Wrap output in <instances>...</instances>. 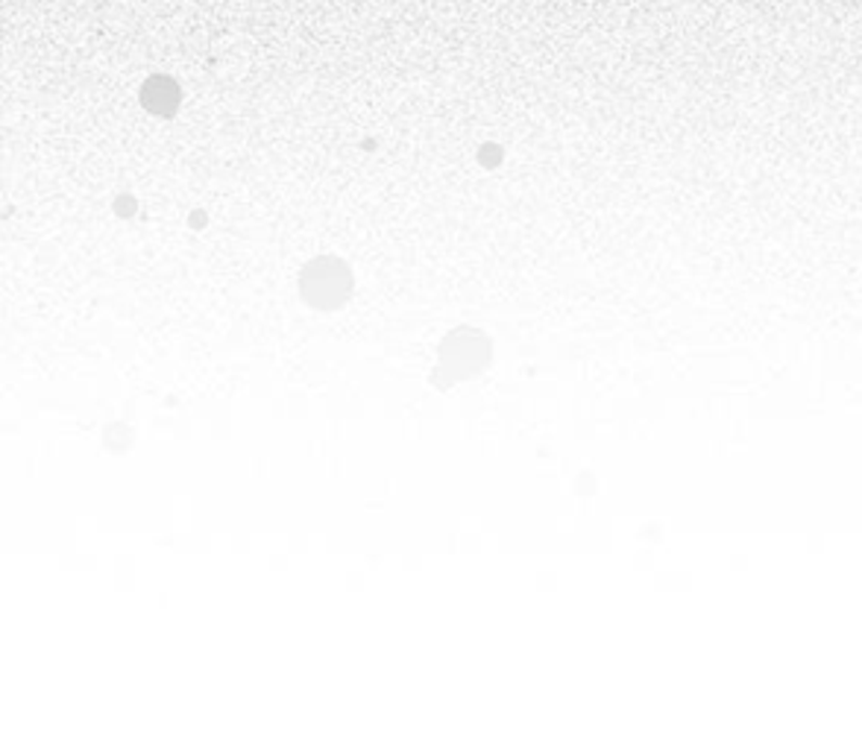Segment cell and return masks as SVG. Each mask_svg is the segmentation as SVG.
<instances>
[{
    "instance_id": "obj_1",
    "label": "cell",
    "mask_w": 862,
    "mask_h": 750,
    "mask_svg": "<svg viewBox=\"0 0 862 750\" xmlns=\"http://www.w3.org/2000/svg\"><path fill=\"white\" fill-rule=\"evenodd\" d=\"M353 291V276L338 258H317L303 270L300 293L314 308H338Z\"/></svg>"
},
{
    "instance_id": "obj_2",
    "label": "cell",
    "mask_w": 862,
    "mask_h": 750,
    "mask_svg": "<svg viewBox=\"0 0 862 750\" xmlns=\"http://www.w3.org/2000/svg\"><path fill=\"white\" fill-rule=\"evenodd\" d=\"M487 361H491V343L472 329H458L443 343L441 364L452 372V379H470Z\"/></svg>"
},
{
    "instance_id": "obj_3",
    "label": "cell",
    "mask_w": 862,
    "mask_h": 750,
    "mask_svg": "<svg viewBox=\"0 0 862 750\" xmlns=\"http://www.w3.org/2000/svg\"><path fill=\"white\" fill-rule=\"evenodd\" d=\"M141 103L153 115L170 117L179 106V86L170 77L156 74V77H150L144 82V88H141Z\"/></svg>"
}]
</instances>
